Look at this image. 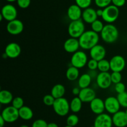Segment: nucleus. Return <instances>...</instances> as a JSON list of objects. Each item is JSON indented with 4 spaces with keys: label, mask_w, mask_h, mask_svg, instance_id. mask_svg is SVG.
<instances>
[{
    "label": "nucleus",
    "mask_w": 127,
    "mask_h": 127,
    "mask_svg": "<svg viewBox=\"0 0 127 127\" xmlns=\"http://www.w3.org/2000/svg\"><path fill=\"white\" fill-rule=\"evenodd\" d=\"M80 47L83 50H91L99 41V35L93 30L86 31L79 39Z\"/></svg>",
    "instance_id": "1"
},
{
    "label": "nucleus",
    "mask_w": 127,
    "mask_h": 127,
    "mask_svg": "<svg viewBox=\"0 0 127 127\" xmlns=\"http://www.w3.org/2000/svg\"><path fill=\"white\" fill-rule=\"evenodd\" d=\"M100 34L102 41L107 44L114 43L117 41L119 37L117 27L112 24H105Z\"/></svg>",
    "instance_id": "2"
},
{
    "label": "nucleus",
    "mask_w": 127,
    "mask_h": 127,
    "mask_svg": "<svg viewBox=\"0 0 127 127\" xmlns=\"http://www.w3.org/2000/svg\"><path fill=\"white\" fill-rule=\"evenodd\" d=\"M85 31L84 22L82 19L71 21L68 25V32L71 37L79 39Z\"/></svg>",
    "instance_id": "3"
},
{
    "label": "nucleus",
    "mask_w": 127,
    "mask_h": 127,
    "mask_svg": "<svg viewBox=\"0 0 127 127\" xmlns=\"http://www.w3.org/2000/svg\"><path fill=\"white\" fill-rule=\"evenodd\" d=\"M52 107L56 114L60 117H64L67 115L70 110L69 102L64 97L55 99Z\"/></svg>",
    "instance_id": "4"
},
{
    "label": "nucleus",
    "mask_w": 127,
    "mask_h": 127,
    "mask_svg": "<svg viewBox=\"0 0 127 127\" xmlns=\"http://www.w3.org/2000/svg\"><path fill=\"white\" fill-rule=\"evenodd\" d=\"M120 14L119 7L113 4L109 5L103 9V14L102 19L108 24H112L117 20Z\"/></svg>",
    "instance_id": "5"
},
{
    "label": "nucleus",
    "mask_w": 127,
    "mask_h": 127,
    "mask_svg": "<svg viewBox=\"0 0 127 127\" xmlns=\"http://www.w3.org/2000/svg\"><path fill=\"white\" fill-rule=\"evenodd\" d=\"M88 62V57L85 52L78 51L73 54L71 57V64L72 66L78 68H81L85 67Z\"/></svg>",
    "instance_id": "6"
},
{
    "label": "nucleus",
    "mask_w": 127,
    "mask_h": 127,
    "mask_svg": "<svg viewBox=\"0 0 127 127\" xmlns=\"http://www.w3.org/2000/svg\"><path fill=\"white\" fill-rule=\"evenodd\" d=\"M1 116L6 123H13L19 118V110L13 106H7L2 110Z\"/></svg>",
    "instance_id": "7"
},
{
    "label": "nucleus",
    "mask_w": 127,
    "mask_h": 127,
    "mask_svg": "<svg viewBox=\"0 0 127 127\" xmlns=\"http://www.w3.org/2000/svg\"><path fill=\"white\" fill-rule=\"evenodd\" d=\"M104 103H105V110L110 114L114 115L120 111L121 106L117 97L114 96L108 97L104 100Z\"/></svg>",
    "instance_id": "8"
},
{
    "label": "nucleus",
    "mask_w": 127,
    "mask_h": 127,
    "mask_svg": "<svg viewBox=\"0 0 127 127\" xmlns=\"http://www.w3.org/2000/svg\"><path fill=\"white\" fill-rule=\"evenodd\" d=\"M110 70L112 72H121L124 70L126 65V62L124 57L120 55H116L110 60Z\"/></svg>",
    "instance_id": "9"
},
{
    "label": "nucleus",
    "mask_w": 127,
    "mask_h": 127,
    "mask_svg": "<svg viewBox=\"0 0 127 127\" xmlns=\"http://www.w3.org/2000/svg\"><path fill=\"white\" fill-rule=\"evenodd\" d=\"M112 117L107 113L98 115L94 120V127H112Z\"/></svg>",
    "instance_id": "10"
},
{
    "label": "nucleus",
    "mask_w": 127,
    "mask_h": 127,
    "mask_svg": "<svg viewBox=\"0 0 127 127\" xmlns=\"http://www.w3.org/2000/svg\"><path fill=\"white\" fill-rule=\"evenodd\" d=\"M96 83L99 88L107 89L111 86L112 80L110 73L108 72H99L96 77Z\"/></svg>",
    "instance_id": "11"
},
{
    "label": "nucleus",
    "mask_w": 127,
    "mask_h": 127,
    "mask_svg": "<svg viewBox=\"0 0 127 127\" xmlns=\"http://www.w3.org/2000/svg\"><path fill=\"white\" fill-rule=\"evenodd\" d=\"M6 29L7 32L11 35L17 36L20 34L23 31L24 24L19 19H16L8 22L6 26Z\"/></svg>",
    "instance_id": "12"
},
{
    "label": "nucleus",
    "mask_w": 127,
    "mask_h": 127,
    "mask_svg": "<svg viewBox=\"0 0 127 127\" xmlns=\"http://www.w3.org/2000/svg\"><path fill=\"white\" fill-rule=\"evenodd\" d=\"M1 14L3 16V18L5 20L9 22L17 18V9L13 5L11 4H7L2 7Z\"/></svg>",
    "instance_id": "13"
},
{
    "label": "nucleus",
    "mask_w": 127,
    "mask_h": 127,
    "mask_svg": "<svg viewBox=\"0 0 127 127\" xmlns=\"http://www.w3.org/2000/svg\"><path fill=\"white\" fill-rule=\"evenodd\" d=\"M89 54L91 58L97 61H100L105 59L106 56V50L104 46L98 44L89 50Z\"/></svg>",
    "instance_id": "14"
},
{
    "label": "nucleus",
    "mask_w": 127,
    "mask_h": 127,
    "mask_svg": "<svg viewBox=\"0 0 127 127\" xmlns=\"http://www.w3.org/2000/svg\"><path fill=\"white\" fill-rule=\"evenodd\" d=\"M4 53L7 55L8 58H17L21 53V47L16 42H11L6 46Z\"/></svg>",
    "instance_id": "15"
},
{
    "label": "nucleus",
    "mask_w": 127,
    "mask_h": 127,
    "mask_svg": "<svg viewBox=\"0 0 127 127\" xmlns=\"http://www.w3.org/2000/svg\"><path fill=\"white\" fill-rule=\"evenodd\" d=\"M63 47L64 51L68 53L74 54V52L79 51V49L81 48L79 39L70 37L64 41Z\"/></svg>",
    "instance_id": "16"
},
{
    "label": "nucleus",
    "mask_w": 127,
    "mask_h": 127,
    "mask_svg": "<svg viewBox=\"0 0 127 127\" xmlns=\"http://www.w3.org/2000/svg\"><path fill=\"white\" fill-rule=\"evenodd\" d=\"M90 108L92 112L97 115L104 113L105 110L104 101L101 98L95 97L90 102Z\"/></svg>",
    "instance_id": "17"
},
{
    "label": "nucleus",
    "mask_w": 127,
    "mask_h": 127,
    "mask_svg": "<svg viewBox=\"0 0 127 127\" xmlns=\"http://www.w3.org/2000/svg\"><path fill=\"white\" fill-rule=\"evenodd\" d=\"M78 97L83 102L90 103L96 97V94L94 90L89 87L87 88H81Z\"/></svg>",
    "instance_id": "18"
},
{
    "label": "nucleus",
    "mask_w": 127,
    "mask_h": 127,
    "mask_svg": "<svg viewBox=\"0 0 127 127\" xmlns=\"http://www.w3.org/2000/svg\"><path fill=\"white\" fill-rule=\"evenodd\" d=\"M113 124L116 127H125L127 126V115L124 111H119L112 116Z\"/></svg>",
    "instance_id": "19"
},
{
    "label": "nucleus",
    "mask_w": 127,
    "mask_h": 127,
    "mask_svg": "<svg viewBox=\"0 0 127 127\" xmlns=\"http://www.w3.org/2000/svg\"><path fill=\"white\" fill-rule=\"evenodd\" d=\"M97 14L96 10L93 7H88L84 9L82 14V20L87 24H91L94 21L97 19Z\"/></svg>",
    "instance_id": "20"
},
{
    "label": "nucleus",
    "mask_w": 127,
    "mask_h": 127,
    "mask_svg": "<svg viewBox=\"0 0 127 127\" xmlns=\"http://www.w3.org/2000/svg\"><path fill=\"white\" fill-rule=\"evenodd\" d=\"M81 9H82L76 4L71 5L67 10V16L68 18L71 21H76L81 19L82 14H83Z\"/></svg>",
    "instance_id": "21"
},
{
    "label": "nucleus",
    "mask_w": 127,
    "mask_h": 127,
    "mask_svg": "<svg viewBox=\"0 0 127 127\" xmlns=\"http://www.w3.org/2000/svg\"><path fill=\"white\" fill-rule=\"evenodd\" d=\"M66 92L65 87L61 83H57L52 87L51 94L55 99L63 97Z\"/></svg>",
    "instance_id": "22"
},
{
    "label": "nucleus",
    "mask_w": 127,
    "mask_h": 127,
    "mask_svg": "<svg viewBox=\"0 0 127 127\" xmlns=\"http://www.w3.org/2000/svg\"><path fill=\"white\" fill-rule=\"evenodd\" d=\"M19 118L25 121H28L32 119L33 116L32 110L28 106H23L19 110Z\"/></svg>",
    "instance_id": "23"
},
{
    "label": "nucleus",
    "mask_w": 127,
    "mask_h": 127,
    "mask_svg": "<svg viewBox=\"0 0 127 127\" xmlns=\"http://www.w3.org/2000/svg\"><path fill=\"white\" fill-rule=\"evenodd\" d=\"M13 95L7 90H1L0 91V103L2 105H9L13 100Z\"/></svg>",
    "instance_id": "24"
},
{
    "label": "nucleus",
    "mask_w": 127,
    "mask_h": 127,
    "mask_svg": "<svg viewBox=\"0 0 127 127\" xmlns=\"http://www.w3.org/2000/svg\"><path fill=\"white\" fill-rule=\"evenodd\" d=\"M93 78L89 73L82 74L78 78V87L80 88H84L89 87L92 82Z\"/></svg>",
    "instance_id": "25"
},
{
    "label": "nucleus",
    "mask_w": 127,
    "mask_h": 127,
    "mask_svg": "<svg viewBox=\"0 0 127 127\" xmlns=\"http://www.w3.org/2000/svg\"><path fill=\"white\" fill-rule=\"evenodd\" d=\"M66 77L69 81H74L78 79L79 77V68L72 65L69 67L66 72Z\"/></svg>",
    "instance_id": "26"
},
{
    "label": "nucleus",
    "mask_w": 127,
    "mask_h": 127,
    "mask_svg": "<svg viewBox=\"0 0 127 127\" xmlns=\"http://www.w3.org/2000/svg\"><path fill=\"white\" fill-rule=\"evenodd\" d=\"M83 103L81 100L79 98V97H75L71 100V101L69 103L70 105V110L73 113H78L81 111L83 106Z\"/></svg>",
    "instance_id": "27"
},
{
    "label": "nucleus",
    "mask_w": 127,
    "mask_h": 127,
    "mask_svg": "<svg viewBox=\"0 0 127 127\" xmlns=\"http://www.w3.org/2000/svg\"><path fill=\"white\" fill-rule=\"evenodd\" d=\"M97 69L100 72H108L110 70V62L105 59L98 61Z\"/></svg>",
    "instance_id": "28"
},
{
    "label": "nucleus",
    "mask_w": 127,
    "mask_h": 127,
    "mask_svg": "<svg viewBox=\"0 0 127 127\" xmlns=\"http://www.w3.org/2000/svg\"><path fill=\"white\" fill-rule=\"evenodd\" d=\"M104 26H105V25L104 24V23H103L99 19L95 20V21H94V22L91 24V30H93V31H94V32H97V33L98 34L100 33V32H102Z\"/></svg>",
    "instance_id": "29"
},
{
    "label": "nucleus",
    "mask_w": 127,
    "mask_h": 127,
    "mask_svg": "<svg viewBox=\"0 0 127 127\" xmlns=\"http://www.w3.org/2000/svg\"><path fill=\"white\" fill-rule=\"evenodd\" d=\"M79 120V117L76 115L71 114L66 118V124L67 125L71 126V127H74L78 124Z\"/></svg>",
    "instance_id": "30"
},
{
    "label": "nucleus",
    "mask_w": 127,
    "mask_h": 127,
    "mask_svg": "<svg viewBox=\"0 0 127 127\" xmlns=\"http://www.w3.org/2000/svg\"><path fill=\"white\" fill-rule=\"evenodd\" d=\"M117 98L119 100L120 106L127 108V92L126 91L123 93H118Z\"/></svg>",
    "instance_id": "31"
},
{
    "label": "nucleus",
    "mask_w": 127,
    "mask_h": 127,
    "mask_svg": "<svg viewBox=\"0 0 127 127\" xmlns=\"http://www.w3.org/2000/svg\"><path fill=\"white\" fill-rule=\"evenodd\" d=\"M12 105L14 107H15L17 109L19 110L20 108H22L24 103V101L23 98L21 97H16L13 98V100L12 102Z\"/></svg>",
    "instance_id": "32"
},
{
    "label": "nucleus",
    "mask_w": 127,
    "mask_h": 127,
    "mask_svg": "<svg viewBox=\"0 0 127 127\" xmlns=\"http://www.w3.org/2000/svg\"><path fill=\"white\" fill-rule=\"evenodd\" d=\"M110 76H111V80L112 83L117 84V83L122 82V75L121 74V72H112L110 73Z\"/></svg>",
    "instance_id": "33"
},
{
    "label": "nucleus",
    "mask_w": 127,
    "mask_h": 127,
    "mask_svg": "<svg viewBox=\"0 0 127 127\" xmlns=\"http://www.w3.org/2000/svg\"><path fill=\"white\" fill-rule=\"evenodd\" d=\"M76 4L78 5L81 9H85L89 7L92 3V0H75Z\"/></svg>",
    "instance_id": "34"
},
{
    "label": "nucleus",
    "mask_w": 127,
    "mask_h": 127,
    "mask_svg": "<svg viewBox=\"0 0 127 127\" xmlns=\"http://www.w3.org/2000/svg\"><path fill=\"white\" fill-rule=\"evenodd\" d=\"M55 101V98L52 95V94H47L43 97V103L47 106H53Z\"/></svg>",
    "instance_id": "35"
},
{
    "label": "nucleus",
    "mask_w": 127,
    "mask_h": 127,
    "mask_svg": "<svg viewBox=\"0 0 127 127\" xmlns=\"http://www.w3.org/2000/svg\"><path fill=\"white\" fill-rule=\"evenodd\" d=\"M95 4L99 8L104 9L107 7L112 2V0H94Z\"/></svg>",
    "instance_id": "36"
},
{
    "label": "nucleus",
    "mask_w": 127,
    "mask_h": 127,
    "mask_svg": "<svg viewBox=\"0 0 127 127\" xmlns=\"http://www.w3.org/2000/svg\"><path fill=\"white\" fill-rule=\"evenodd\" d=\"M32 127H48V123L43 119H37L33 122Z\"/></svg>",
    "instance_id": "37"
},
{
    "label": "nucleus",
    "mask_w": 127,
    "mask_h": 127,
    "mask_svg": "<svg viewBox=\"0 0 127 127\" xmlns=\"http://www.w3.org/2000/svg\"><path fill=\"white\" fill-rule=\"evenodd\" d=\"M87 65L89 70H95L98 68V61L91 59L88 61Z\"/></svg>",
    "instance_id": "38"
},
{
    "label": "nucleus",
    "mask_w": 127,
    "mask_h": 127,
    "mask_svg": "<svg viewBox=\"0 0 127 127\" xmlns=\"http://www.w3.org/2000/svg\"><path fill=\"white\" fill-rule=\"evenodd\" d=\"M31 0H17V3L19 7L22 9H26L30 6Z\"/></svg>",
    "instance_id": "39"
},
{
    "label": "nucleus",
    "mask_w": 127,
    "mask_h": 127,
    "mask_svg": "<svg viewBox=\"0 0 127 127\" xmlns=\"http://www.w3.org/2000/svg\"><path fill=\"white\" fill-rule=\"evenodd\" d=\"M115 90L117 93H121L125 92V84L122 82L115 84Z\"/></svg>",
    "instance_id": "40"
},
{
    "label": "nucleus",
    "mask_w": 127,
    "mask_h": 127,
    "mask_svg": "<svg viewBox=\"0 0 127 127\" xmlns=\"http://www.w3.org/2000/svg\"><path fill=\"white\" fill-rule=\"evenodd\" d=\"M126 0H112V3L113 5L118 7H122L125 5Z\"/></svg>",
    "instance_id": "41"
},
{
    "label": "nucleus",
    "mask_w": 127,
    "mask_h": 127,
    "mask_svg": "<svg viewBox=\"0 0 127 127\" xmlns=\"http://www.w3.org/2000/svg\"><path fill=\"white\" fill-rule=\"evenodd\" d=\"M81 88H79V87H74L72 90V93H73L74 95L75 96H78L79 95V93H80V91Z\"/></svg>",
    "instance_id": "42"
},
{
    "label": "nucleus",
    "mask_w": 127,
    "mask_h": 127,
    "mask_svg": "<svg viewBox=\"0 0 127 127\" xmlns=\"http://www.w3.org/2000/svg\"><path fill=\"white\" fill-rule=\"evenodd\" d=\"M96 12H97V14L98 17H101L102 16L103 14V9H98L97 10H96Z\"/></svg>",
    "instance_id": "43"
},
{
    "label": "nucleus",
    "mask_w": 127,
    "mask_h": 127,
    "mask_svg": "<svg viewBox=\"0 0 127 127\" xmlns=\"http://www.w3.org/2000/svg\"><path fill=\"white\" fill-rule=\"evenodd\" d=\"M5 123H6V122H5L4 118L1 116H0V127H3L5 125Z\"/></svg>",
    "instance_id": "44"
},
{
    "label": "nucleus",
    "mask_w": 127,
    "mask_h": 127,
    "mask_svg": "<svg viewBox=\"0 0 127 127\" xmlns=\"http://www.w3.org/2000/svg\"><path fill=\"white\" fill-rule=\"evenodd\" d=\"M48 127H58V125L57 123L52 122V123H48Z\"/></svg>",
    "instance_id": "45"
},
{
    "label": "nucleus",
    "mask_w": 127,
    "mask_h": 127,
    "mask_svg": "<svg viewBox=\"0 0 127 127\" xmlns=\"http://www.w3.org/2000/svg\"><path fill=\"white\" fill-rule=\"evenodd\" d=\"M7 1H8V2H14V1H17V0H6Z\"/></svg>",
    "instance_id": "46"
},
{
    "label": "nucleus",
    "mask_w": 127,
    "mask_h": 127,
    "mask_svg": "<svg viewBox=\"0 0 127 127\" xmlns=\"http://www.w3.org/2000/svg\"><path fill=\"white\" fill-rule=\"evenodd\" d=\"M20 127H29V126L27 125H21Z\"/></svg>",
    "instance_id": "47"
},
{
    "label": "nucleus",
    "mask_w": 127,
    "mask_h": 127,
    "mask_svg": "<svg viewBox=\"0 0 127 127\" xmlns=\"http://www.w3.org/2000/svg\"><path fill=\"white\" fill-rule=\"evenodd\" d=\"M71 127V126H69V125H66V126H65V127Z\"/></svg>",
    "instance_id": "48"
},
{
    "label": "nucleus",
    "mask_w": 127,
    "mask_h": 127,
    "mask_svg": "<svg viewBox=\"0 0 127 127\" xmlns=\"http://www.w3.org/2000/svg\"><path fill=\"white\" fill-rule=\"evenodd\" d=\"M125 113H127V110H126L125 111Z\"/></svg>",
    "instance_id": "49"
},
{
    "label": "nucleus",
    "mask_w": 127,
    "mask_h": 127,
    "mask_svg": "<svg viewBox=\"0 0 127 127\" xmlns=\"http://www.w3.org/2000/svg\"><path fill=\"white\" fill-rule=\"evenodd\" d=\"M94 127V126L93 125V126H92V127Z\"/></svg>",
    "instance_id": "50"
}]
</instances>
